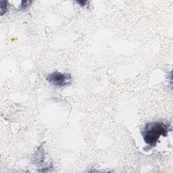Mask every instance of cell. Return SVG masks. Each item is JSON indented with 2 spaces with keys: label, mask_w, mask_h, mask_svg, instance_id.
Here are the masks:
<instances>
[{
  "label": "cell",
  "mask_w": 173,
  "mask_h": 173,
  "mask_svg": "<svg viewBox=\"0 0 173 173\" xmlns=\"http://www.w3.org/2000/svg\"><path fill=\"white\" fill-rule=\"evenodd\" d=\"M169 129L170 124L160 122H153L147 124L141 134L146 143L152 147L156 146L160 136H166Z\"/></svg>",
  "instance_id": "obj_1"
},
{
  "label": "cell",
  "mask_w": 173,
  "mask_h": 173,
  "mask_svg": "<svg viewBox=\"0 0 173 173\" xmlns=\"http://www.w3.org/2000/svg\"><path fill=\"white\" fill-rule=\"evenodd\" d=\"M46 80L53 85L58 87H63L71 84L72 77L71 74L61 73L55 71L47 75Z\"/></svg>",
  "instance_id": "obj_2"
},
{
  "label": "cell",
  "mask_w": 173,
  "mask_h": 173,
  "mask_svg": "<svg viewBox=\"0 0 173 173\" xmlns=\"http://www.w3.org/2000/svg\"><path fill=\"white\" fill-rule=\"evenodd\" d=\"M44 152V150L43 149L42 146H40L38 148L37 151L36 152V153H35V155L37 156V157H35L34 156V158L35 159L34 160L35 162H33V163L37 164V166H39L44 160V158H43L44 152Z\"/></svg>",
  "instance_id": "obj_3"
},
{
  "label": "cell",
  "mask_w": 173,
  "mask_h": 173,
  "mask_svg": "<svg viewBox=\"0 0 173 173\" xmlns=\"http://www.w3.org/2000/svg\"><path fill=\"white\" fill-rule=\"evenodd\" d=\"M31 4H32L31 1H22L20 7H19V10L20 11H25L30 7V5Z\"/></svg>",
  "instance_id": "obj_4"
},
{
  "label": "cell",
  "mask_w": 173,
  "mask_h": 173,
  "mask_svg": "<svg viewBox=\"0 0 173 173\" xmlns=\"http://www.w3.org/2000/svg\"><path fill=\"white\" fill-rule=\"evenodd\" d=\"M1 5V15H4V13L6 12L7 10V2L5 1H1L0 2Z\"/></svg>",
  "instance_id": "obj_5"
},
{
  "label": "cell",
  "mask_w": 173,
  "mask_h": 173,
  "mask_svg": "<svg viewBox=\"0 0 173 173\" xmlns=\"http://www.w3.org/2000/svg\"><path fill=\"white\" fill-rule=\"evenodd\" d=\"M77 3L79 4L80 6H84L85 4L86 3V1H79V2H77Z\"/></svg>",
  "instance_id": "obj_6"
}]
</instances>
